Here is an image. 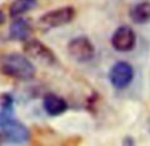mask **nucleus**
I'll use <instances>...</instances> for the list:
<instances>
[{"label": "nucleus", "instance_id": "nucleus-1", "mask_svg": "<svg viewBox=\"0 0 150 146\" xmlns=\"http://www.w3.org/2000/svg\"><path fill=\"white\" fill-rule=\"evenodd\" d=\"M0 133L11 143H27L31 138L28 128L15 117L13 97L8 93L0 99Z\"/></svg>", "mask_w": 150, "mask_h": 146}, {"label": "nucleus", "instance_id": "nucleus-2", "mask_svg": "<svg viewBox=\"0 0 150 146\" xmlns=\"http://www.w3.org/2000/svg\"><path fill=\"white\" fill-rule=\"evenodd\" d=\"M0 72L19 81H29L35 77V65L21 53H4L0 56Z\"/></svg>", "mask_w": 150, "mask_h": 146}, {"label": "nucleus", "instance_id": "nucleus-3", "mask_svg": "<svg viewBox=\"0 0 150 146\" xmlns=\"http://www.w3.org/2000/svg\"><path fill=\"white\" fill-rule=\"evenodd\" d=\"M74 17H76V9L72 6L60 7L41 15L37 24L41 29H53L72 23Z\"/></svg>", "mask_w": 150, "mask_h": 146}, {"label": "nucleus", "instance_id": "nucleus-4", "mask_svg": "<svg viewBox=\"0 0 150 146\" xmlns=\"http://www.w3.org/2000/svg\"><path fill=\"white\" fill-rule=\"evenodd\" d=\"M68 55L77 62H89L96 56V48L86 36L73 37L67 45Z\"/></svg>", "mask_w": 150, "mask_h": 146}, {"label": "nucleus", "instance_id": "nucleus-5", "mask_svg": "<svg viewBox=\"0 0 150 146\" xmlns=\"http://www.w3.org/2000/svg\"><path fill=\"white\" fill-rule=\"evenodd\" d=\"M24 53L29 57L33 59L36 61L41 62V64L47 65H54L57 62L56 55L52 52V49L49 47H47L45 44H42L41 41H39L37 39H28L24 41Z\"/></svg>", "mask_w": 150, "mask_h": 146}, {"label": "nucleus", "instance_id": "nucleus-6", "mask_svg": "<svg viewBox=\"0 0 150 146\" xmlns=\"http://www.w3.org/2000/svg\"><path fill=\"white\" fill-rule=\"evenodd\" d=\"M134 79V69L126 61H117L109 70V81L117 90L126 89Z\"/></svg>", "mask_w": 150, "mask_h": 146}, {"label": "nucleus", "instance_id": "nucleus-7", "mask_svg": "<svg viewBox=\"0 0 150 146\" xmlns=\"http://www.w3.org/2000/svg\"><path fill=\"white\" fill-rule=\"evenodd\" d=\"M110 43L117 52H130L137 44L136 32L129 26H121L113 32Z\"/></svg>", "mask_w": 150, "mask_h": 146}, {"label": "nucleus", "instance_id": "nucleus-8", "mask_svg": "<svg viewBox=\"0 0 150 146\" xmlns=\"http://www.w3.org/2000/svg\"><path fill=\"white\" fill-rule=\"evenodd\" d=\"M32 27L31 23L25 17H13L11 27H9V39L16 41H25L28 37H31Z\"/></svg>", "mask_w": 150, "mask_h": 146}, {"label": "nucleus", "instance_id": "nucleus-9", "mask_svg": "<svg viewBox=\"0 0 150 146\" xmlns=\"http://www.w3.org/2000/svg\"><path fill=\"white\" fill-rule=\"evenodd\" d=\"M42 108L45 110V113L51 117H57V116H61L62 113H65L68 109V102L65 100L60 97L57 94L53 93H48V94L44 97V101H42Z\"/></svg>", "mask_w": 150, "mask_h": 146}, {"label": "nucleus", "instance_id": "nucleus-10", "mask_svg": "<svg viewBox=\"0 0 150 146\" xmlns=\"http://www.w3.org/2000/svg\"><path fill=\"white\" fill-rule=\"evenodd\" d=\"M129 17L134 24H146L150 21V1H139L129 9Z\"/></svg>", "mask_w": 150, "mask_h": 146}, {"label": "nucleus", "instance_id": "nucleus-11", "mask_svg": "<svg viewBox=\"0 0 150 146\" xmlns=\"http://www.w3.org/2000/svg\"><path fill=\"white\" fill-rule=\"evenodd\" d=\"M37 6V0H13L9 6V16L19 17L28 13Z\"/></svg>", "mask_w": 150, "mask_h": 146}, {"label": "nucleus", "instance_id": "nucleus-12", "mask_svg": "<svg viewBox=\"0 0 150 146\" xmlns=\"http://www.w3.org/2000/svg\"><path fill=\"white\" fill-rule=\"evenodd\" d=\"M122 145H134V140L132 137H125L122 141Z\"/></svg>", "mask_w": 150, "mask_h": 146}, {"label": "nucleus", "instance_id": "nucleus-13", "mask_svg": "<svg viewBox=\"0 0 150 146\" xmlns=\"http://www.w3.org/2000/svg\"><path fill=\"white\" fill-rule=\"evenodd\" d=\"M6 13H4L3 11H1V9H0V26H3L4 23H6Z\"/></svg>", "mask_w": 150, "mask_h": 146}, {"label": "nucleus", "instance_id": "nucleus-14", "mask_svg": "<svg viewBox=\"0 0 150 146\" xmlns=\"http://www.w3.org/2000/svg\"><path fill=\"white\" fill-rule=\"evenodd\" d=\"M0 138H1V134H0Z\"/></svg>", "mask_w": 150, "mask_h": 146}]
</instances>
